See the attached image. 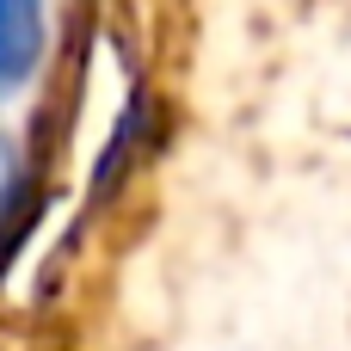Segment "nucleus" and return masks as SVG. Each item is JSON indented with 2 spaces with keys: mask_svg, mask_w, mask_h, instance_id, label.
Here are the masks:
<instances>
[{
  "mask_svg": "<svg viewBox=\"0 0 351 351\" xmlns=\"http://www.w3.org/2000/svg\"><path fill=\"white\" fill-rule=\"evenodd\" d=\"M43 56V0H0V99H12Z\"/></svg>",
  "mask_w": 351,
  "mask_h": 351,
  "instance_id": "1",
  "label": "nucleus"
},
{
  "mask_svg": "<svg viewBox=\"0 0 351 351\" xmlns=\"http://www.w3.org/2000/svg\"><path fill=\"white\" fill-rule=\"evenodd\" d=\"M6 173H12V154H6V142H0V191H6Z\"/></svg>",
  "mask_w": 351,
  "mask_h": 351,
  "instance_id": "2",
  "label": "nucleus"
}]
</instances>
